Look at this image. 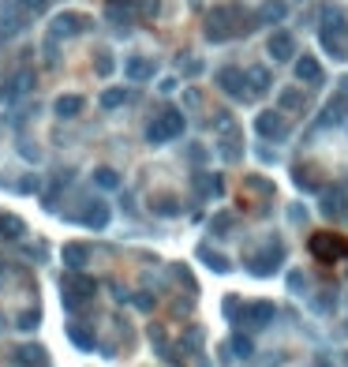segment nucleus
Here are the masks:
<instances>
[{"mask_svg":"<svg viewBox=\"0 0 348 367\" xmlns=\"http://www.w3.org/2000/svg\"><path fill=\"white\" fill-rule=\"evenodd\" d=\"M318 45L333 60H348V11L344 8L322 4V16H318Z\"/></svg>","mask_w":348,"mask_h":367,"instance_id":"f257e3e1","label":"nucleus"},{"mask_svg":"<svg viewBox=\"0 0 348 367\" xmlns=\"http://www.w3.org/2000/svg\"><path fill=\"white\" fill-rule=\"evenodd\" d=\"M184 128H187L184 113L180 109H165L157 120H150V128H146V142H150V147H165V142L184 135Z\"/></svg>","mask_w":348,"mask_h":367,"instance_id":"f03ea898","label":"nucleus"},{"mask_svg":"<svg viewBox=\"0 0 348 367\" xmlns=\"http://www.w3.org/2000/svg\"><path fill=\"white\" fill-rule=\"evenodd\" d=\"M274 315H277V307L270 304V300H255V304H240L232 322L247 326V330H266V326L274 322Z\"/></svg>","mask_w":348,"mask_h":367,"instance_id":"7ed1b4c3","label":"nucleus"},{"mask_svg":"<svg viewBox=\"0 0 348 367\" xmlns=\"http://www.w3.org/2000/svg\"><path fill=\"white\" fill-rule=\"evenodd\" d=\"M86 30H90V19L83 16V11H60V16H52V23H49L52 42H60V38H79Z\"/></svg>","mask_w":348,"mask_h":367,"instance_id":"20e7f679","label":"nucleus"},{"mask_svg":"<svg viewBox=\"0 0 348 367\" xmlns=\"http://www.w3.org/2000/svg\"><path fill=\"white\" fill-rule=\"evenodd\" d=\"M255 135H259L262 142H281V139L288 135L285 116H281L277 109H262V113L255 116Z\"/></svg>","mask_w":348,"mask_h":367,"instance_id":"39448f33","label":"nucleus"},{"mask_svg":"<svg viewBox=\"0 0 348 367\" xmlns=\"http://www.w3.org/2000/svg\"><path fill=\"white\" fill-rule=\"evenodd\" d=\"M232 16H236V8H213L210 11L206 16V38L210 42H229V38L236 34Z\"/></svg>","mask_w":348,"mask_h":367,"instance_id":"423d86ee","label":"nucleus"},{"mask_svg":"<svg viewBox=\"0 0 348 367\" xmlns=\"http://www.w3.org/2000/svg\"><path fill=\"white\" fill-rule=\"evenodd\" d=\"M218 86H221L229 98H236V101L251 98V90H247V75L240 72V68H232V64H229V68H221V72H218Z\"/></svg>","mask_w":348,"mask_h":367,"instance_id":"0eeeda50","label":"nucleus"},{"mask_svg":"<svg viewBox=\"0 0 348 367\" xmlns=\"http://www.w3.org/2000/svg\"><path fill=\"white\" fill-rule=\"evenodd\" d=\"M292 72H296V83H307V86H322V83H326V72H322V64H318V57H311V52H303V57H296V64H292Z\"/></svg>","mask_w":348,"mask_h":367,"instance_id":"6e6552de","label":"nucleus"},{"mask_svg":"<svg viewBox=\"0 0 348 367\" xmlns=\"http://www.w3.org/2000/svg\"><path fill=\"white\" fill-rule=\"evenodd\" d=\"M311 252L318 255V262H337L348 247H344V240H337V236L318 232V236H311Z\"/></svg>","mask_w":348,"mask_h":367,"instance_id":"1a4fd4ad","label":"nucleus"},{"mask_svg":"<svg viewBox=\"0 0 348 367\" xmlns=\"http://www.w3.org/2000/svg\"><path fill=\"white\" fill-rule=\"evenodd\" d=\"M285 259V252H281V244L274 240L270 247H266V252H259V255H251V273H255V278H270V273L277 270V262Z\"/></svg>","mask_w":348,"mask_h":367,"instance_id":"9d476101","label":"nucleus"},{"mask_svg":"<svg viewBox=\"0 0 348 367\" xmlns=\"http://www.w3.org/2000/svg\"><path fill=\"white\" fill-rule=\"evenodd\" d=\"M266 52H270L274 60L285 64V60L296 57V38H292L288 30H274L270 38H266Z\"/></svg>","mask_w":348,"mask_h":367,"instance_id":"9b49d317","label":"nucleus"},{"mask_svg":"<svg viewBox=\"0 0 348 367\" xmlns=\"http://www.w3.org/2000/svg\"><path fill=\"white\" fill-rule=\"evenodd\" d=\"M255 19L262 26H277V23H285L288 19V0H262L259 11H255Z\"/></svg>","mask_w":348,"mask_h":367,"instance_id":"f8f14e48","label":"nucleus"},{"mask_svg":"<svg viewBox=\"0 0 348 367\" xmlns=\"http://www.w3.org/2000/svg\"><path fill=\"white\" fill-rule=\"evenodd\" d=\"M344 199H348V195H344V188H337V184H333V188H326L322 191V199H318V210H322V218H341L344 214Z\"/></svg>","mask_w":348,"mask_h":367,"instance_id":"ddd939ff","label":"nucleus"},{"mask_svg":"<svg viewBox=\"0 0 348 367\" xmlns=\"http://www.w3.org/2000/svg\"><path fill=\"white\" fill-rule=\"evenodd\" d=\"M109 218H113V214H109V203H90L83 214H79V221H83L86 229H98V232L109 229Z\"/></svg>","mask_w":348,"mask_h":367,"instance_id":"4468645a","label":"nucleus"},{"mask_svg":"<svg viewBox=\"0 0 348 367\" xmlns=\"http://www.w3.org/2000/svg\"><path fill=\"white\" fill-rule=\"evenodd\" d=\"M154 72H157V64L146 60V57H128L124 60V75L131 83H146V79H154Z\"/></svg>","mask_w":348,"mask_h":367,"instance_id":"2eb2a0df","label":"nucleus"},{"mask_svg":"<svg viewBox=\"0 0 348 367\" xmlns=\"http://www.w3.org/2000/svg\"><path fill=\"white\" fill-rule=\"evenodd\" d=\"M16 363L19 367H52L49 352L42 345H23V349H16Z\"/></svg>","mask_w":348,"mask_h":367,"instance_id":"dca6fc26","label":"nucleus"},{"mask_svg":"<svg viewBox=\"0 0 348 367\" xmlns=\"http://www.w3.org/2000/svg\"><path fill=\"white\" fill-rule=\"evenodd\" d=\"M26 11H16V8H4V16H0V38H16L26 30Z\"/></svg>","mask_w":348,"mask_h":367,"instance_id":"f3484780","label":"nucleus"},{"mask_svg":"<svg viewBox=\"0 0 348 367\" xmlns=\"http://www.w3.org/2000/svg\"><path fill=\"white\" fill-rule=\"evenodd\" d=\"M83 109H86V101L79 98V94H60L57 101H52V113H57L60 120H75Z\"/></svg>","mask_w":348,"mask_h":367,"instance_id":"a211bd4d","label":"nucleus"},{"mask_svg":"<svg viewBox=\"0 0 348 367\" xmlns=\"http://www.w3.org/2000/svg\"><path fill=\"white\" fill-rule=\"evenodd\" d=\"M344 105H348V94L330 98V105L322 109V116H318V128H333V124H341V120H344Z\"/></svg>","mask_w":348,"mask_h":367,"instance_id":"6ab92c4d","label":"nucleus"},{"mask_svg":"<svg viewBox=\"0 0 348 367\" xmlns=\"http://www.w3.org/2000/svg\"><path fill=\"white\" fill-rule=\"evenodd\" d=\"M60 259H64V266H68V270H83L90 262V247L86 244H64Z\"/></svg>","mask_w":348,"mask_h":367,"instance_id":"aec40b11","label":"nucleus"},{"mask_svg":"<svg viewBox=\"0 0 348 367\" xmlns=\"http://www.w3.org/2000/svg\"><path fill=\"white\" fill-rule=\"evenodd\" d=\"M244 75H247V90H251V94H266V90H270V83H274L270 68H262V64H255V68H247Z\"/></svg>","mask_w":348,"mask_h":367,"instance_id":"412c9836","label":"nucleus"},{"mask_svg":"<svg viewBox=\"0 0 348 367\" xmlns=\"http://www.w3.org/2000/svg\"><path fill=\"white\" fill-rule=\"evenodd\" d=\"M64 288H72V293H79L83 300H90L98 285H94L90 278H83V270H68V273H64Z\"/></svg>","mask_w":348,"mask_h":367,"instance_id":"4be33fe9","label":"nucleus"},{"mask_svg":"<svg viewBox=\"0 0 348 367\" xmlns=\"http://www.w3.org/2000/svg\"><path fill=\"white\" fill-rule=\"evenodd\" d=\"M26 232V221L16 214H0V240H23Z\"/></svg>","mask_w":348,"mask_h":367,"instance_id":"5701e85b","label":"nucleus"},{"mask_svg":"<svg viewBox=\"0 0 348 367\" xmlns=\"http://www.w3.org/2000/svg\"><path fill=\"white\" fill-rule=\"evenodd\" d=\"M34 86V72L30 68H23V72H16V79H11V83L4 86V98L11 101V98H19V94H26V90Z\"/></svg>","mask_w":348,"mask_h":367,"instance_id":"b1692460","label":"nucleus"},{"mask_svg":"<svg viewBox=\"0 0 348 367\" xmlns=\"http://www.w3.org/2000/svg\"><path fill=\"white\" fill-rule=\"evenodd\" d=\"M198 259H203V262H206V266H210L213 273H229V270H232V262L225 259V255H218V252H213V247H206V244L198 247Z\"/></svg>","mask_w":348,"mask_h":367,"instance_id":"393cba45","label":"nucleus"},{"mask_svg":"<svg viewBox=\"0 0 348 367\" xmlns=\"http://www.w3.org/2000/svg\"><path fill=\"white\" fill-rule=\"evenodd\" d=\"M229 352L240 356V360H251V356H255V341H251L247 334H232L229 337Z\"/></svg>","mask_w":348,"mask_h":367,"instance_id":"a878e982","label":"nucleus"},{"mask_svg":"<svg viewBox=\"0 0 348 367\" xmlns=\"http://www.w3.org/2000/svg\"><path fill=\"white\" fill-rule=\"evenodd\" d=\"M94 184H98V188H105V191H116V188H120V176H116V169L101 165V169H94Z\"/></svg>","mask_w":348,"mask_h":367,"instance_id":"bb28decb","label":"nucleus"},{"mask_svg":"<svg viewBox=\"0 0 348 367\" xmlns=\"http://www.w3.org/2000/svg\"><path fill=\"white\" fill-rule=\"evenodd\" d=\"M68 337H72V341H75V345L83 349V352H94V334L86 330V326L72 322V326H68Z\"/></svg>","mask_w":348,"mask_h":367,"instance_id":"cd10ccee","label":"nucleus"},{"mask_svg":"<svg viewBox=\"0 0 348 367\" xmlns=\"http://www.w3.org/2000/svg\"><path fill=\"white\" fill-rule=\"evenodd\" d=\"M94 72H98L101 79H109V75L116 72V60H113V52H105V49H101L98 57H94Z\"/></svg>","mask_w":348,"mask_h":367,"instance_id":"c85d7f7f","label":"nucleus"},{"mask_svg":"<svg viewBox=\"0 0 348 367\" xmlns=\"http://www.w3.org/2000/svg\"><path fill=\"white\" fill-rule=\"evenodd\" d=\"M131 16H135V8H131V4H120V0H113V4H109V19L113 23L124 26V23H131Z\"/></svg>","mask_w":348,"mask_h":367,"instance_id":"c756f323","label":"nucleus"},{"mask_svg":"<svg viewBox=\"0 0 348 367\" xmlns=\"http://www.w3.org/2000/svg\"><path fill=\"white\" fill-rule=\"evenodd\" d=\"M307 105V98H303V90H285V94H281V109H303Z\"/></svg>","mask_w":348,"mask_h":367,"instance_id":"7c9ffc66","label":"nucleus"},{"mask_svg":"<svg viewBox=\"0 0 348 367\" xmlns=\"http://www.w3.org/2000/svg\"><path fill=\"white\" fill-rule=\"evenodd\" d=\"M4 8H16V11H26V16H34V11L45 8V0H4Z\"/></svg>","mask_w":348,"mask_h":367,"instance_id":"2f4dec72","label":"nucleus"},{"mask_svg":"<svg viewBox=\"0 0 348 367\" xmlns=\"http://www.w3.org/2000/svg\"><path fill=\"white\" fill-rule=\"evenodd\" d=\"M128 101V94H124V90H105V94H101V109H120V105H124Z\"/></svg>","mask_w":348,"mask_h":367,"instance_id":"473e14b6","label":"nucleus"},{"mask_svg":"<svg viewBox=\"0 0 348 367\" xmlns=\"http://www.w3.org/2000/svg\"><path fill=\"white\" fill-rule=\"evenodd\" d=\"M232 225H236V218H232V214H218V218L210 221L213 236H229V229H232Z\"/></svg>","mask_w":348,"mask_h":367,"instance_id":"72a5a7b5","label":"nucleus"},{"mask_svg":"<svg viewBox=\"0 0 348 367\" xmlns=\"http://www.w3.org/2000/svg\"><path fill=\"white\" fill-rule=\"evenodd\" d=\"M154 214H162V218H176V214H180V206H176V199H157V203H154Z\"/></svg>","mask_w":348,"mask_h":367,"instance_id":"f704fd0d","label":"nucleus"},{"mask_svg":"<svg viewBox=\"0 0 348 367\" xmlns=\"http://www.w3.org/2000/svg\"><path fill=\"white\" fill-rule=\"evenodd\" d=\"M38 322H42V315H38V311H23L19 315V330H26V334H30V330H38Z\"/></svg>","mask_w":348,"mask_h":367,"instance_id":"c9c22d12","label":"nucleus"},{"mask_svg":"<svg viewBox=\"0 0 348 367\" xmlns=\"http://www.w3.org/2000/svg\"><path fill=\"white\" fill-rule=\"evenodd\" d=\"M60 300H64V307H68L72 315H75L79 307H83V296H79V293H72V288H64V293H60Z\"/></svg>","mask_w":348,"mask_h":367,"instance_id":"e433bc0d","label":"nucleus"},{"mask_svg":"<svg viewBox=\"0 0 348 367\" xmlns=\"http://www.w3.org/2000/svg\"><path fill=\"white\" fill-rule=\"evenodd\" d=\"M288 288H292V293H303V288H307V281H303L300 270H288Z\"/></svg>","mask_w":348,"mask_h":367,"instance_id":"4c0bfd02","label":"nucleus"},{"mask_svg":"<svg viewBox=\"0 0 348 367\" xmlns=\"http://www.w3.org/2000/svg\"><path fill=\"white\" fill-rule=\"evenodd\" d=\"M157 8H162V0H142V4H139L142 16H157Z\"/></svg>","mask_w":348,"mask_h":367,"instance_id":"58836bf2","label":"nucleus"},{"mask_svg":"<svg viewBox=\"0 0 348 367\" xmlns=\"http://www.w3.org/2000/svg\"><path fill=\"white\" fill-rule=\"evenodd\" d=\"M19 154L26 157V162H38V157H42V154H38V147H26V142H19Z\"/></svg>","mask_w":348,"mask_h":367,"instance_id":"ea45409f","label":"nucleus"},{"mask_svg":"<svg viewBox=\"0 0 348 367\" xmlns=\"http://www.w3.org/2000/svg\"><path fill=\"white\" fill-rule=\"evenodd\" d=\"M19 191H23V195L38 191V176H26V180H19Z\"/></svg>","mask_w":348,"mask_h":367,"instance_id":"a19ab883","label":"nucleus"},{"mask_svg":"<svg viewBox=\"0 0 348 367\" xmlns=\"http://www.w3.org/2000/svg\"><path fill=\"white\" fill-rule=\"evenodd\" d=\"M135 304H139L142 311H154V296H135Z\"/></svg>","mask_w":348,"mask_h":367,"instance_id":"79ce46f5","label":"nucleus"},{"mask_svg":"<svg viewBox=\"0 0 348 367\" xmlns=\"http://www.w3.org/2000/svg\"><path fill=\"white\" fill-rule=\"evenodd\" d=\"M184 68H187V75H198V72H203V60H187Z\"/></svg>","mask_w":348,"mask_h":367,"instance_id":"37998d69","label":"nucleus"},{"mask_svg":"<svg viewBox=\"0 0 348 367\" xmlns=\"http://www.w3.org/2000/svg\"><path fill=\"white\" fill-rule=\"evenodd\" d=\"M176 90V79H162V94H172Z\"/></svg>","mask_w":348,"mask_h":367,"instance_id":"c03bdc74","label":"nucleus"},{"mask_svg":"<svg viewBox=\"0 0 348 367\" xmlns=\"http://www.w3.org/2000/svg\"><path fill=\"white\" fill-rule=\"evenodd\" d=\"M344 363H348V352H344Z\"/></svg>","mask_w":348,"mask_h":367,"instance_id":"a18cd8bd","label":"nucleus"},{"mask_svg":"<svg viewBox=\"0 0 348 367\" xmlns=\"http://www.w3.org/2000/svg\"><path fill=\"white\" fill-rule=\"evenodd\" d=\"M0 273H4V266H0Z\"/></svg>","mask_w":348,"mask_h":367,"instance_id":"49530a36","label":"nucleus"}]
</instances>
